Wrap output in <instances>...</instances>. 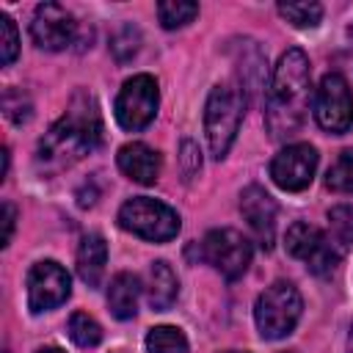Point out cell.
<instances>
[{
    "mask_svg": "<svg viewBox=\"0 0 353 353\" xmlns=\"http://www.w3.org/2000/svg\"><path fill=\"white\" fill-rule=\"evenodd\" d=\"M290 353H295V350H290Z\"/></svg>",
    "mask_w": 353,
    "mask_h": 353,
    "instance_id": "1f68e13d",
    "label": "cell"
},
{
    "mask_svg": "<svg viewBox=\"0 0 353 353\" xmlns=\"http://www.w3.org/2000/svg\"><path fill=\"white\" fill-rule=\"evenodd\" d=\"M138 295H141V281L135 273H116L110 287H108V309L119 320H130L138 312Z\"/></svg>",
    "mask_w": 353,
    "mask_h": 353,
    "instance_id": "e0dca14e",
    "label": "cell"
},
{
    "mask_svg": "<svg viewBox=\"0 0 353 353\" xmlns=\"http://www.w3.org/2000/svg\"><path fill=\"white\" fill-rule=\"evenodd\" d=\"M196 14H199V6H196V3H182V0H165V3H157V17H160L163 28H168V30L193 22Z\"/></svg>",
    "mask_w": 353,
    "mask_h": 353,
    "instance_id": "44dd1931",
    "label": "cell"
},
{
    "mask_svg": "<svg viewBox=\"0 0 353 353\" xmlns=\"http://www.w3.org/2000/svg\"><path fill=\"white\" fill-rule=\"evenodd\" d=\"M72 292V281H69V273L52 262V259H44V262H36L28 273V306L30 312L41 314V312H50L55 306H61Z\"/></svg>",
    "mask_w": 353,
    "mask_h": 353,
    "instance_id": "30bf717a",
    "label": "cell"
},
{
    "mask_svg": "<svg viewBox=\"0 0 353 353\" xmlns=\"http://www.w3.org/2000/svg\"><path fill=\"white\" fill-rule=\"evenodd\" d=\"M138 41H141V36H138V30L132 28V25H127V28H121L119 30V36L113 39V44H110V50H113V55H116V61H130L135 52H138Z\"/></svg>",
    "mask_w": 353,
    "mask_h": 353,
    "instance_id": "484cf974",
    "label": "cell"
},
{
    "mask_svg": "<svg viewBox=\"0 0 353 353\" xmlns=\"http://www.w3.org/2000/svg\"><path fill=\"white\" fill-rule=\"evenodd\" d=\"M287 251H290V256H295V259H301L312 273H317V276H325V273H331L334 268H336V262H339V254H336V248L328 243V237L317 229V226H312V223H303V221H298V223H292L290 229H287Z\"/></svg>",
    "mask_w": 353,
    "mask_h": 353,
    "instance_id": "9c48e42d",
    "label": "cell"
},
{
    "mask_svg": "<svg viewBox=\"0 0 353 353\" xmlns=\"http://www.w3.org/2000/svg\"><path fill=\"white\" fill-rule=\"evenodd\" d=\"M251 243L237 229H212L201 243V256L229 281L240 279L251 265Z\"/></svg>",
    "mask_w": 353,
    "mask_h": 353,
    "instance_id": "52a82bcc",
    "label": "cell"
},
{
    "mask_svg": "<svg viewBox=\"0 0 353 353\" xmlns=\"http://www.w3.org/2000/svg\"><path fill=\"white\" fill-rule=\"evenodd\" d=\"M309 108V58L303 50H287L270 77L265 97V124L273 138H290L298 132Z\"/></svg>",
    "mask_w": 353,
    "mask_h": 353,
    "instance_id": "7a4b0ae2",
    "label": "cell"
},
{
    "mask_svg": "<svg viewBox=\"0 0 353 353\" xmlns=\"http://www.w3.org/2000/svg\"><path fill=\"white\" fill-rule=\"evenodd\" d=\"M176 292H179V281H176V273L171 270V265L163 262V259L152 262L149 281H146V301H149V306L154 312H165L176 301Z\"/></svg>",
    "mask_w": 353,
    "mask_h": 353,
    "instance_id": "2e32d148",
    "label": "cell"
},
{
    "mask_svg": "<svg viewBox=\"0 0 353 353\" xmlns=\"http://www.w3.org/2000/svg\"><path fill=\"white\" fill-rule=\"evenodd\" d=\"M179 163H182V174L185 179H193L201 168V152L193 141H182V152H179Z\"/></svg>",
    "mask_w": 353,
    "mask_h": 353,
    "instance_id": "4316f807",
    "label": "cell"
},
{
    "mask_svg": "<svg viewBox=\"0 0 353 353\" xmlns=\"http://www.w3.org/2000/svg\"><path fill=\"white\" fill-rule=\"evenodd\" d=\"M102 141V116L91 94H77L66 113L50 127L39 143V165L47 171H61L94 152Z\"/></svg>",
    "mask_w": 353,
    "mask_h": 353,
    "instance_id": "6da1fadb",
    "label": "cell"
},
{
    "mask_svg": "<svg viewBox=\"0 0 353 353\" xmlns=\"http://www.w3.org/2000/svg\"><path fill=\"white\" fill-rule=\"evenodd\" d=\"M301 292L290 281H273L254 306V320L262 339H281L292 334V328L301 320Z\"/></svg>",
    "mask_w": 353,
    "mask_h": 353,
    "instance_id": "277c9868",
    "label": "cell"
},
{
    "mask_svg": "<svg viewBox=\"0 0 353 353\" xmlns=\"http://www.w3.org/2000/svg\"><path fill=\"white\" fill-rule=\"evenodd\" d=\"M3 108H6V116L14 121V124H25L28 119H30V99L22 94V91H14V88H8L6 94H3Z\"/></svg>",
    "mask_w": 353,
    "mask_h": 353,
    "instance_id": "d4e9b609",
    "label": "cell"
},
{
    "mask_svg": "<svg viewBox=\"0 0 353 353\" xmlns=\"http://www.w3.org/2000/svg\"><path fill=\"white\" fill-rule=\"evenodd\" d=\"M314 119L328 132H347L353 127V97L350 85L339 72H331L320 80L314 91Z\"/></svg>",
    "mask_w": 353,
    "mask_h": 353,
    "instance_id": "ba28073f",
    "label": "cell"
},
{
    "mask_svg": "<svg viewBox=\"0 0 353 353\" xmlns=\"http://www.w3.org/2000/svg\"><path fill=\"white\" fill-rule=\"evenodd\" d=\"M325 185L336 193H353V149H345L336 163L328 168Z\"/></svg>",
    "mask_w": 353,
    "mask_h": 353,
    "instance_id": "603a6c76",
    "label": "cell"
},
{
    "mask_svg": "<svg viewBox=\"0 0 353 353\" xmlns=\"http://www.w3.org/2000/svg\"><path fill=\"white\" fill-rule=\"evenodd\" d=\"M245 113V94L237 83H218L204 105V132L210 143V154L215 160L226 157L229 146L237 138L240 121Z\"/></svg>",
    "mask_w": 353,
    "mask_h": 353,
    "instance_id": "3957f363",
    "label": "cell"
},
{
    "mask_svg": "<svg viewBox=\"0 0 353 353\" xmlns=\"http://www.w3.org/2000/svg\"><path fill=\"white\" fill-rule=\"evenodd\" d=\"M14 221H17V210H14V204H11V201H3V245L11 243Z\"/></svg>",
    "mask_w": 353,
    "mask_h": 353,
    "instance_id": "83f0119b",
    "label": "cell"
},
{
    "mask_svg": "<svg viewBox=\"0 0 353 353\" xmlns=\"http://www.w3.org/2000/svg\"><path fill=\"white\" fill-rule=\"evenodd\" d=\"M350 36H353V30H350Z\"/></svg>",
    "mask_w": 353,
    "mask_h": 353,
    "instance_id": "d6a6232c",
    "label": "cell"
},
{
    "mask_svg": "<svg viewBox=\"0 0 353 353\" xmlns=\"http://www.w3.org/2000/svg\"><path fill=\"white\" fill-rule=\"evenodd\" d=\"M74 36H77V22L63 6L58 3L36 6L30 19V39L36 41V47L58 52V50H66L74 41Z\"/></svg>",
    "mask_w": 353,
    "mask_h": 353,
    "instance_id": "7c38bea8",
    "label": "cell"
},
{
    "mask_svg": "<svg viewBox=\"0 0 353 353\" xmlns=\"http://www.w3.org/2000/svg\"><path fill=\"white\" fill-rule=\"evenodd\" d=\"M119 160V168L121 174H127L132 182L138 185H152L157 176H160V154L141 143V141H132V143H124L116 154Z\"/></svg>",
    "mask_w": 353,
    "mask_h": 353,
    "instance_id": "5bb4252c",
    "label": "cell"
},
{
    "mask_svg": "<svg viewBox=\"0 0 353 353\" xmlns=\"http://www.w3.org/2000/svg\"><path fill=\"white\" fill-rule=\"evenodd\" d=\"M328 243L336 248L342 256L353 245V207L350 204H336L328 210Z\"/></svg>",
    "mask_w": 353,
    "mask_h": 353,
    "instance_id": "ac0fdd59",
    "label": "cell"
},
{
    "mask_svg": "<svg viewBox=\"0 0 353 353\" xmlns=\"http://www.w3.org/2000/svg\"><path fill=\"white\" fill-rule=\"evenodd\" d=\"M69 336L80 347H94L102 342V325L85 312H74L69 317Z\"/></svg>",
    "mask_w": 353,
    "mask_h": 353,
    "instance_id": "ffe728a7",
    "label": "cell"
},
{
    "mask_svg": "<svg viewBox=\"0 0 353 353\" xmlns=\"http://www.w3.org/2000/svg\"><path fill=\"white\" fill-rule=\"evenodd\" d=\"M19 52V36H17V25L8 14H0V61L3 66H8Z\"/></svg>",
    "mask_w": 353,
    "mask_h": 353,
    "instance_id": "cb8c5ba5",
    "label": "cell"
},
{
    "mask_svg": "<svg viewBox=\"0 0 353 353\" xmlns=\"http://www.w3.org/2000/svg\"><path fill=\"white\" fill-rule=\"evenodd\" d=\"M119 226L132 232L135 237L152 240V243H165L171 237H176L179 232V215L149 196H135L130 201L121 204L119 210Z\"/></svg>",
    "mask_w": 353,
    "mask_h": 353,
    "instance_id": "5b68a950",
    "label": "cell"
},
{
    "mask_svg": "<svg viewBox=\"0 0 353 353\" xmlns=\"http://www.w3.org/2000/svg\"><path fill=\"white\" fill-rule=\"evenodd\" d=\"M157 105H160L157 80L152 74H135L121 85L116 97V119L124 130L138 132L149 127V121L157 116Z\"/></svg>",
    "mask_w": 353,
    "mask_h": 353,
    "instance_id": "8992f818",
    "label": "cell"
},
{
    "mask_svg": "<svg viewBox=\"0 0 353 353\" xmlns=\"http://www.w3.org/2000/svg\"><path fill=\"white\" fill-rule=\"evenodd\" d=\"M39 353H63V350H61V347H41Z\"/></svg>",
    "mask_w": 353,
    "mask_h": 353,
    "instance_id": "f1b7e54d",
    "label": "cell"
},
{
    "mask_svg": "<svg viewBox=\"0 0 353 353\" xmlns=\"http://www.w3.org/2000/svg\"><path fill=\"white\" fill-rule=\"evenodd\" d=\"M347 347H350V353H353V328H350V339H347Z\"/></svg>",
    "mask_w": 353,
    "mask_h": 353,
    "instance_id": "f546056e",
    "label": "cell"
},
{
    "mask_svg": "<svg viewBox=\"0 0 353 353\" xmlns=\"http://www.w3.org/2000/svg\"><path fill=\"white\" fill-rule=\"evenodd\" d=\"M226 353H245V350H226Z\"/></svg>",
    "mask_w": 353,
    "mask_h": 353,
    "instance_id": "4dcf8cb0",
    "label": "cell"
},
{
    "mask_svg": "<svg viewBox=\"0 0 353 353\" xmlns=\"http://www.w3.org/2000/svg\"><path fill=\"white\" fill-rule=\"evenodd\" d=\"M105 262H108V245L105 237L91 232L80 240L77 248V273L88 287H99L102 273H105Z\"/></svg>",
    "mask_w": 353,
    "mask_h": 353,
    "instance_id": "9a60e30c",
    "label": "cell"
},
{
    "mask_svg": "<svg viewBox=\"0 0 353 353\" xmlns=\"http://www.w3.org/2000/svg\"><path fill=\"white\" fill-rule=\"evenodd\" d=\"M146 353H188V339L176 325H154L146 334Z\"/></svg>",
    "mask_w": 353,
    "mask_h": 353,
    "instance_id": "d6986e66",
    "label": "cell"
},
{
    "mask_svg": "<svg viewBox=\"0 0 353 353\" xmlns=\"http://www.w3.org/2000/svg\"><path fill=\"white\" fill-rule=\"evenodd\" d=\"M240 212L256 234L259 245L270 251L276 243V201L270 199V193L259 185H248L240 193Z\"/></svg>",
    "mask_w": 353,
    "mask_h": 353,
    "instance_id": "4fadbf2b",
    "label": "cell"
},
{
    "mask_svg": "<svg viewBox=\"0 0 353 353\" xmlns=\"http://www.w3.org/2000/svg\"><path fill=\"white\" fill-rule=\"evenodd\" d=\"M279 14L295 28H314L323 19L320 3H279Z\"/></svg>",
    "mask_w": 353,
    "mask_h": 353,
    "instance_id": "7402d4cb",
    "label": "cell"
},
{
    "mask_svg": "<svg viewBox=\"0 0 353 353\" xmlns=\"http://www.w3.org/2000/svg\"><path fill=\"white\" fill-rule=\"evenodd\" d=\"M314 171H317V152L309 143L284 146L270 160V176L287 193L306 190L312 185V179H314Z\"/></svg>",
    "mask_w": 353,
    "mask_h": 353,
    "instance_id": "8fae6325",
    "label": "cell"
}]
</instances>
